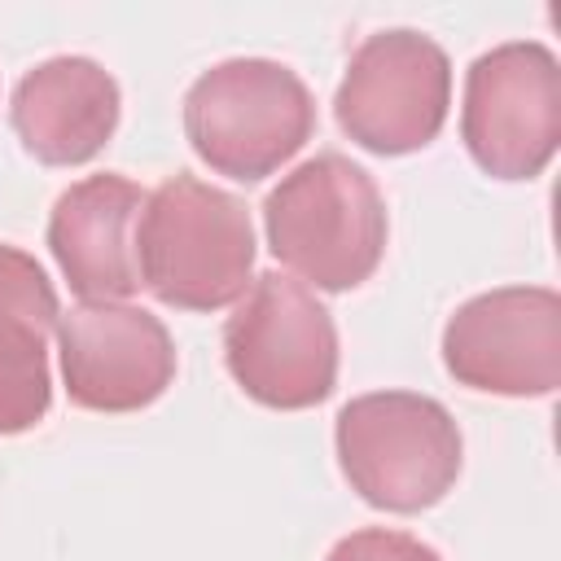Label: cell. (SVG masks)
I'll list each match as a JSON object with an SVG mask.
<instances>
[{
  "instance_id": "cell-10",
  "label": "cell",
  "mask_w": 561,
  "mask_h": 561,
  "mask_svg": "<svg viewBox=\"0 0 561 561\" xmlns=\"http://www.w3.org/2000/svg\"><path fill=\"white\" fill-rule=\"evenodd\" d=\"M145 188L118 171L75 180L48 215V250L83 302H127L140 289L136 219Z\"/></svg>"
},
{
  "instance_id": "cell-7",
  "label": "cell",
  "mask_w": 561,
  "mask_h": 561,
  "mask_svg": "<svg viewBox=\"0 0 561 561\" xmlns=\"http://www.w3.org/2000/svg\"><path fill=\"white\" fill-rule=\"evenodd\" d=\"M451 105V61L438 39L390 26L368 35L333 92L337 127L368 153L403 158L425 149Z\"/></svg>"
},
{
  "instance_id": "cell-9",
  "label": "cell",
  "mask_w": 561,
  "mask_h": 561,
  "mask_svg": "<svg viewBox=\"0 0 561 561\" xmlns=\"http://www.w3.org/2000/svg\"><path fill=\"white\" fill-rule=\"evenodd\" d=\"M61 381L83 412H140L175 381L167 324L131 302H75L57 320Z\"/></svg>"
},
{
  "instance_id": "cell-6",
  "label": "cell",
  "mask_w": 561,
  "mask_h": 561,
  "mask_svg": "<svg viewBox=\"0 0 561 561\" xmlns=\"http://www.w3.org/2000/svg\"><path fill=\"white\" fill-rule=\"evenodd\" d=\"M460 140L491 180H535L561 145V61L539 39H508L465 70Z\"/></svg>"
},
{
  "instance_id": "cell-13",
  "label": "cell",
  "mask_w": 561,
  "mask_h": 561,
  "mask_svg": "<svg viewBox=\"0 0 561 561\" xmlns=\"http://www.w3.org/2000/svg\"><path fill=\"white\" fill-rule=\"evenodd\" d=\"M324 561H443L438 548H430L425 539L408 535V530H390V526H364L342 535Z\"/></svg>"
},
{
  "instance_id": "cell-11",
  "label": "cell",
  "mask_w": 561,
  "mask_h": 561,
  "mask_svg": "<svg viewBox=\"0 0 561 561\" xmlns=\"http://www.w3.org/2000/svg\"><path fill=\"white\" fill-rule=\"evenodd\" d=\"M118 79L92 57H48L31 66L9 101L22 149L44 167H83L118 131Z\"/></svg>"
},
{
  "instance_id": "cell-4",
  "label": "cell",
  "mask_w": 561,
  "mask_h": 561,
  "mask_svg": "<svg viewBox=\"0 0 561 561\" xmlns=\"http://www.w3.org/2000/svg\"><path fill=\"white\" fill-rule=\"evenodd\" d=\"M333 447L351 491L381 513H425L460 478L456 416L416 390H368L342 403Z\"/></svg>"
},
{
  "instance_id": "cell-1",
  "label": "cell",
  "mask_w": 561,
  "mask_h": 561,
  "mask_svg": "<svg viewBox=\"0 0 561 561\" xmlns=\"http://www.w3.org/2000/svg\"><path fill=\"white\" fill-rule=\"evenodd\" d=\"M140 285L175 311L241 302L254 272V224L241 197L188 171L162 180L136 219Z\"/></svg>"
},
{
  "instance_id": "cell-12",
  "label": "cell",
  "mask_w": 561,
  "mask_h": 561,
  "mask_svg": "<svg viewBox=\"0 0 561 561\" xmlns=\"http://www.w3.org/2000/svg\"><path fill=\"white\" fill-rule=\"evenodd\" d=\"M61 302L35 254L0 241V438L35 430L53 408L48 337Z\"/></svg>"
},
{
  "instance_id": "cell-3",
  "label": "cell",
  "mask_w": 561,
  "mask_h": 561,
  "mask_svg": "<svg viewBox=\"0 0 561 561\" xmlns=\"http://www.w3.org/2000/svg\"><path fill=\"white\" fill-rule=\"evenodd\" d=\"M316 131V101L298 70L272 57H228L184 92L193 153L237 184L276 175Z\"/></svg>"
},
{
  "instance_id": "cell-2",
  "label": "cell",
  "mask_w": 561,
  "mask_h": 561,
  "mask_svg": "<svg viewBox=\"0 0 561 561\" xmlns=\"http://www.w3.org/2000/svg\"><path fill=\"white\" fill-rule=\"evenodd\" d=\"M263 232L294 280L346 294L381 267L390 219L377 180L346 153L324 149L263 197Z\"/></svg>"
},
{
  "instance_id": "cell-5",
  "label": "cell",
  "mask_w": 561,
  "mask_h": 561,
  "mask_svg": "<svg viewBox=\"0 0 561 561\" xmlns=\"http://www.w3.org/2000/svg\"><path fill=\"white\" fill-rule=\"evenodd\" d=\"M224 364L263 408H316L337 386L333 311L302 280L259 272L224 324Z\"/></svg>"
},
{
  "instance_id": "cell-8",
  "label": "cell",
  "mask_w": 561,
  "mask_h": 561,
  "mask_svg": "<svg viewBox=\"0 0 561 561\" xmlns=\"http://www.w3.org/2000/svg\"><path fill=\"white\" fill-rule=\"evenodd\" d=\"M443 364L456 386L482 394H552L561 386V294L552 285L473 294L443 324Z\"/></svg>"
}]
</instances>
